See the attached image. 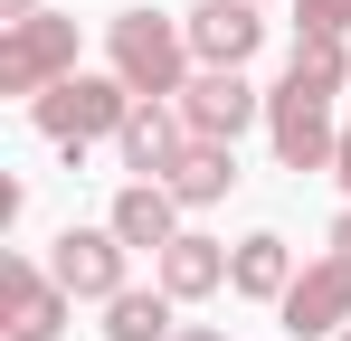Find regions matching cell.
<instances>
[{"label": "cell", "mask_w": 351, "mask_h": 341, "mask_svg": "<svg viewBox=\"0 0 351 341\" xmlns=\"http://www.w3.org/2000/svg\"><path fill=\"white\" fill-rule=\"evenodd\" d=\"M105 48H114V76L133 86V95H162V105H171L180 86H190V29L152 19V10L105 19Z\"/></svg>", "instance_id": "obj_1"}, {"label": "cell", "mask_w": 351, "mask_h": 341, "mask_svg": "<svg viewBox=\"0 0 351 341\" xmlns=\"http://www.w3.org/2000/svg\"><path fill=\"white\" fill-rule=\"evenodd\" d=\"M143 105L123 76H58L48 95H29V114H38V133L48 142H66V152H86L95 133H123V114Z\"/></svg>", "instance_id": "obj_2"}, {"label": "cell", "mask_w": 351, "mask_h": 341, "mask_svg": "<svg viewBox=\"0 0 351 341\" xmlns=\"http://www.w3.org/2000/svg\"><path fill=\"white\" fill-rule=\"evenodd\" d=\"M58 76H76V19L38 10V19L0 29V95H48Z\"/></svg>", "instance_id": "obj_3"}, {"label": "cell", "mask_w": 351, "mask_h": 341, "mask_svg": "<svg viewBox=\"0 0 351 341\" xmlns=\"http://www.w3.org/2000/svg\"><path fill=\"white\" fill-rule=\"evenodd\" d=\"M66 303H76V294H66L58 275H38L29 256H0V332L10 341H58Z\"/></svg>", "instance_id": "obj_4"}, {"label": "cell", "mask_w": 351, "mask_h": 341, "mask_svg": "<svg viewBox=\"0 0 351 341\" xmlns=\"http://www.w3.org/2000/svg\"><path fill=\"white\" fill-rule=\"evenodd\" d=\"M266 123H276V162H285V170H332L342 133H332V105H323V95L276 86V95H266Z\"/></svg>", "instance_id": "obj_5"}, {"label": "cell", "mask_w": 351, "mask_h": 341, "mask_svg": "<svg viewBox=\"0 0 351 341\" xmlns=\"http://www.w3.org/2000/svg\"><path fill=\"white\" fill-rule=\"evenodd\" d=\"M171 105H180V123H190L199 142H237V133L256 123V86H247L237 66H199Z\"/></svg>", "instance_id": "obj_6"}, {"label": "cell", "mask_w": 351, "mask_h": 341, "mask_svg": "<svg viewBox=\"0 0 351 341\" xmlns=\"http://www.w3.org/2000/svg\"><path fill=\"white\" fill-rule=\"evenodd\" d=\"M123 256H133V247H123L114 227H66L58 256H48V275H58L66 294H86V303H114L123 294Z\"/></svg>", "instance_id": "obj_7"}, {"label": "cell", "mask_w": 351, "mask_h": 341, "mask_svg": "<svg viewBox=\"0 0 351 341\" xmlns=\"http://www.w3.org/2000/svg\"><path fill=\"white\" fill-rule=\"evenodd\" d=\"M285 332H351V256H323V266H304L285 294Z\"/></svg>", "instance_id": "obj_8"}, {"label": "cell", "mask_w": 351, "mask_h": 341, "mask_svg": "<svg viewBox=\"0 0 351 341\" xmlns=\"http://www.w3.org/2000/svg\"><path fill=\"white\" fill-rule=\"evenodd\" d=\"M256 38H266L256 0H199V10H190V57H199V66H247Z\"/></svg>", "instance_id": "obj_9"}, {"label": "cell", "mask_w": 351, "mask_h": 341, "mask_svg": "<svg viewBox=\"0 0 351 341\" xmlns=\"http://www.w3.org/2000/svg\"><path fill=\"white\" fill-rule=\"evenodd\" d=\"M180 142H190V123H180V105H162V95H143V105L123 114V133H114L123 170H143V180H162V170L180 162Z\"/></svg>", "instance_id": "obj_10"}, {"label": "cell", "mask_w": 351, "mask_h": 341, "mask_svg": "<svg viewBox=\"0 0 351 341\" xmlns=\"http://www.w3.org/2000/svg\"><path fill=\"white\" fill-rule=\"evenodd\" d=\"M105 227H114L123 247H152V256H162V247L180 237V199L162 190V180H133V190H114V218Z\"/></svg>", "instance_id": "obj_11"}, {"label": "cell", "mask_w": 351, "mask_h": 341, "mask_svg": "<svg viewBox=\"0 0 351 341\" xmlns=\"http://www.w3.org/2000/svg\"><path fill=\"white\" fill-rule=\"evenodd\" d=\"M162 190H171L180 209H209V199H228V190H237L228 142H199V133H190V142H180V162L162 170Z\"/></svg>", "instance_id": "obj_12"}, {"label": "cell", "mask_w": 351, "mask_h": 341, "mask_svg": "<svg viewBox=\"0 0 351 341\" xmlns=\"http://www.w3.org/2000/svg\"><path fill=\"white\" fill-rule=\"evenodd\" d=\"M219 284H228V247L180 227L171 247H162V294H171V303H199V294H219Z\"/></svg>", "instance_id": "obj_13"}, {"label": "cell", "mask_w": 351, "mask_h": 341, "mask_svg": "<svg viewBox=\"0 0 351 341\" xmlns=\"http://www.w3.org/2000/svg\"><path fill=\"white\" fill-rule=\"evenodd\" d=\"M228 294H247V303H285V294H294L285 237H237V247H228Z\"/></svg>", "instance_id": "obj_14"}, {"label": "cell", "mask_w": 351, "mask_h": 341, "mask_svg": "<svg viewBox=\"0 0 351 341\" xmlns=\"http://www.w3.org/2000/svg\"><path fill=\"white\" fill-rule=\"evenodd\" d=\"M285 86H304V95H342L351 86V57H342V38H294V66H285Z\"/></svg>", "instance_id": "obj_15"}, {"label": "cell", "mask_w": 351, "mask_h": 341, "mask_svg": "<svg viewBox=\"0 0 351 341\" xmlns=\"http://www.w3.org/2000/svg\"><path fill=\"white\" fill-rule=\"evenodd\" d=\"M105 341H171V294H133L123 284L105 303Z\"/></svg>", "instance_id": "obj_16"}, {"label": "cell", "mask_w": 351, "mask_h": 341, "mask_svg": "<svg viewBox=\"0 0 351 341\" xmlns=\"http://www.w3.org/2000/svg\"><path fill=\"white\" fill-rule=\"evenodd\" d=\"M351 29V0H304V38H342Z\"/></svg>", "instance_id": "obj_17"}, {"label": "cell", "mask_w": 351, "mask_h": 341, "mask_svg": "<svg viewBox=\"0 0 351 341\" xmlns=\"http://www.w3.org/2000/svg\"><path fill=\"white\" fill-rule=\"evenodd\" d=\"M19 19H38V0H0V29H19Z\"/></svg>", "instance_id": "obj_18"}, {"label": "cell", "mask_w": 351, "mask_h": 341, "mask_svg": "<svg viewBox=\"0 0 351 341\" xmlns=\"http://www.w3.org/2000/svg\"><path fill=\"white\" fill-rule=\"evenodd\" d=\"M332 180L351 190V123H342V152H332Z\"/></svg>", "instance_id": "obj_19"}, {"label": "cell", "mask_w": 351, "mask_h": 341, "mask_svg": "<svg viewBox=\"0 0 351 341\" xmlns=\"http://www.w3.org/2000/svg\"><path fill=\"white\" fill-rule=\"evenodd\" d=\"M332 256H351V209H342V218H332Z\"/></svg>", "instance_id": "obj_20"}, {"label": "cell", "mask_w": 351, "mask_h": 341, "mask_svg": "<svg viewBox=\"0 0 351 341\" xmlns=\"http://www.w3.org/2000/svg\"><path fill=\"white\" fill-rule=\"evenodd\" d=\"M171 341H219V332H209V323H190V332H171Z\"/></svg>", "instance_id": "obj_21"}, {"label": "cell", "mask_w": 351, "mask_h": 341, "mask_svg": "<svg viewBox=\"0 0 351 341\" xmlns=\"http://www.w3.org/2000/svg\"><path fill=\"white\" fill-rule=\"evenodd\" d=\"M342 341H351V332H342Z\"/></svg>", "instance_id": "obj_22"}]
</instances>
